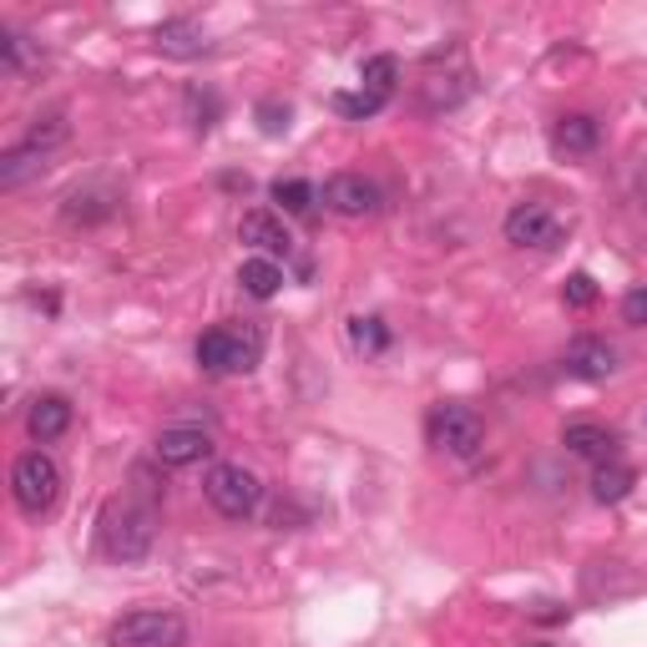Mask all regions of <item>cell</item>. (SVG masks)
Wrapping results in <instances>:
<instances>
[{"mask_svg": "<svg viewBox=\"0 0 647 647\" xmlns=\"http://www.w3.org/2000/svg\"><path fill=\"white\" fill-rule=\"evenodd\" d=\"M501 228H506V243H512V249H536V253L562 249V239H567V218L552 203H542V198L516 203Z\"/></svg>", "mask_w": 647, "mask_h": 647, "instance_id": "obj_6", "label": "cell"}, {"mask_svg": "<svg viewBox=\"0 0 647 647\" xmlns=\"http://www.w3.org/2000/svg\"><path fill=\"white\" fill-rule=\"evenodd\" d=\"M562 445H567L572 455H582V461H592V466H607V461H617V431H607V425L597 421H572L567 431H562Z\"/></svg>", "mask_w": 647, "mask_h": 647, "instance_id": "obj_15", "label": "cell"}, {"mask_svg": "<svg viewBox=\"0 0 647 647\" xmlns=\"http://www.w3.org/2000/svg\"><path fill=\"white\" fill-rule=\"evenodd\" d=\"M425 431H431L435 451H445L451 461H476L481 445H486V425L471 405H435Z\"/></svg>", "mask_w": 647, "mask_h": 647, "instance_id": "obj_7", "label": "cell"}, {"mask_svg": "<svg viewBox=\"0 0 647 647\" xmlns=\"http://www.w3.org/2000/svg\"><path fill=\"white\" fill-rule=\"evenodd\" d=\"M395 87H400V61L395 57H370L360 67V91H370V97H395Z\"/></svg>", "mask_w": 647, "mask_h": 647, "instance_id": "obj_20", "label": "cell"}, {"mask_svg": "<svg viewBox=\"0 0 647 647\" xmlns=\"http://www.w3.org/2000/svg\"><path fill=\"white\" fill-rule=\"evenodd\" d=\"M188 643V623L168 607H137V613L117 617L107 627V647H182Z\"/></svg>", "mask_w": 647, "mask_h": 647, "instance_id": "obj_4", "label": "cell"}, {"mask_svg": "<svg viewBox=\"0 0 647 647\" xmlns=\"http://www.w3.org/2000/svg\"><path fill=\"white\" fill-rule=\"evenodd\" d=\"M239 239L249 249H259L263 259H279V253H294V233L284 228V213H269V208H253V213L239 218Z\"/></svg>", "mask_w": 647, "mask_h": 647, "instance_id": "obj_12", "label": "cell"}, {"mask_svg": "<svg viewBox=\"0 0 647 647\" xmlns=\"http://www.w3.org/2000/svg\"><path fill=\"white\" fill-rule=\"evenodd\" d=\"M350 344L360 354H380L390 344V330H385V319H350Z\"/></svg>", "mask_w": 647, "mask_h": 647, "instance_id": "obj_24", "label": "cell"}, {"mask_svg": "<svg viewBox=\"0 0 647 647\" xmlns=\"http://www.w3.org/2000/svg\"><path fill=\"white\" fill-rule=\"evenodd\" d=\"M31 57H36V46L26 41L21 31H11V26H6V31H0V67H6V77H21Z\"/></svg>", "mask_w": 647, "mask_h": 647, "instance_id": "obj_22", "label": "cell"}, {"mask_svg": "<svg viewBox=\"0 0 647 647\" xmlns=\"http://www.w3.org/2000/svg\"><path fill=\"white\" fill-rule=\"evenodd\" d=\"M324 208L340 218H370V213H380V188L364 172H334L324 182Z\"/></svg>", "mask_w": 647, "mask_h": 647, "instance_id": "obj_9", "label": "cell"}, {"mask_svg": "<svg viewBox=\"0 0 647 647\" xmlns=\"http://www.w3.org/2000/svg\"><path fill=\"white\" fill-rule=\"evenodd\" d=\"M158 542V512H152V501H137V496H122V501H107L102 512V552L112 562H142Z\"/></svg>", "mask_w": 647, "mask_h": 647, "instance_id": "obj_1", "label": "cell"}, {"mask_svg": "<svg viewBox=\"0 0 647 647\" xmlns=\"http://www.w3.org/2000/svg\"><path fill=\"white\" fill-rule=\"evenodd\" d=\"M193 354L208 375H253L263 360V330L259 324H223V330H208Z\"/></svg>", "mask_w": 647, "mask_h": 647, "instance_id": "obj_2", "label": "cell"}, {"mask_svg": "<svg viewBox=\"0 0 647 647\" xmlns=\"http://www.w3.org/2000/svg\"><path fill=\"white\" fill-rule=\"evenodd\" d=\"M562 617H567V613H562V607H552V603H546L542 613H536V623H562Z\"/></svg>", "mask_w": 647, "mask_h": 647, "instance_id": "obj_28", "label": "cell"}, {"mask_svg": "<svg viewBox=\"0 0 647 647\" xmlns=\"http://www.w3.org/2000/svg\"><path fill=\"white\" fill-rule=\"evenodd\" d=\"M203 496H208V506H213L218 516L243 522V516L259 512L263 481L253 476L249 466H213V471H208V481H203Z\"/></svg>", "mask_w": 647, "mask_h": 647, "instance_id": "obj_8", "label": "cell"}, {"mask_svg": "<svg viewBox=\"0 0 647 647\" xmlns=\"http://www.w3.org/2000/svg\"><path fill=\"white\" fill-rule=\"evenodd\" d=\"M259 127H263V137L289 132V102H263L259 107Z\"/></svg>", "mask_w": 647, "mask_h": 647, "instance_id": "obj_26", "label": "cell"}, {"mask_svg": "<svg viewBox=\"0 0 647 647\" xmlns=\"http://www.w3.org/2000/svg\"><path fill=\"white\" fill-rule=\"evenodd\" d=\"M633 486H637V476H633V466H623V461H607V466L592 471V496L603 501V506L623 501Z\"/></svg>", "mask_w": 647, "mask_h": 647, "instance_id": "obj_19", "label": "cell"}, {"mask_svg": "<svg viewBox=\"0 0 647 647\" xmlns=\"http://www.w3.org/2000/svg\"><path fill=\"white\" fill-rule=\"evenodd\" d=\"M597 142H603V122L587 112H567L552 127V152H557V158H592Z\"/></svg>", "mask_w": 647, "mask_h": 647, "instance_id": "obj_14", "label": "cell"}, {"mask_svg": "<svg viewBox=\"0 0 647 647\" xmlns=\"http://www.w3.org/2000/svg\"><path fill=\"white\" fill-rule=\"evenodd\" d=\"M269 193H273V203H279V213H289V218L314 213V188H309L304 178H279Z\"/></svg>", "mask_w": 647, "mask_h": 647, "instance_id": "obj_21", "label": "cell"}, {"mask_svg": "<svg viewBox=\"0 0 647 647\" xmlns=\"http://www.w3.org/2000/svg\"><path fill=\"white\" fill-rule=\"evenodd\" d=\"M71 431V400L67 395H36L31 410H26V435L36 445H51Z\"/></svg>", "mask_w": 647, "mask_h": 647, "instance_id": "obj_16", "label": "cell"}, {"mask_svg": "<svg viewBox=\"0 0 647 647\" xmlns=\"http://www.w3.org/2000/svg\"><path fill=\"white\" fill-rule=\"evenodd\" d=\"M623 324H647V284L623 294Z\"/></svg>", "mask_w": 647, "mask_h": 647, "instance_id": "obj_27", "label": "cell"}, {"mask_svg": "<svg viewBox=\"0 0 647 647\" xmlns=\"http://www.w3.org/2000/svg\"><path fill=\"white\" fill-rule=\"evenodd\" d=\"M239 289L249 299H273L279 289H284V269L273 259H243L239 263Z\"/></svg>", "mask_w": 647, "mask_h": 647, "instance_id": "obj_18", "label": "cell"}, {"mask_svg": "<svg viewBox=\"0 0 647 647\" xmlns=\"http://www.w3.org/2000/svg\"><path fill=\"white\" fill-rule=\"evenodd\" d=\"M152 46H158L162 57L172 61H198L213 51V41H208V31L198 21H188V16H178V21H162L158 31H152Z\"/></svg>", "mask_w": 647, "mask_h": 647, "instance_id": "obj_13", "label": "cell"}, {"mask_svg": "<svg viewBox=\"0 0 647 647\" xmlns=\"http://www.w3.org/2000/svg\"><path fill=\"white\" fill-rule=\"evenodd\" d=\"M67 142V117L51 112V117H36V127L16 142L6 158H0V188L11 193V188H21L26 178H36V172L51 162V152Z\"/></svg>", "mask_w": 647, "mask_h": 647, "instance_id": "obj_3", "label": "cell"}, {"mask_svg": "<svg viewBox=\"0 0 647 647\" xmlns=\"http://www.w3.org/2000/svg\"><path fill=\"white\" fill-rule=\"evenodd\" d=\"M562 364H567L572 380H587V385H597V380H613L617 375V350L607 340H597V334H582V340L567 344Z\"/></svg>", "mask_w": 647, "mask_h": 647, "instance_id": "obj_11", "label": "cell"}, {"mask_svg": "<svg viewBox=\"0 0 647 647\" xmlns=\"http://www.w3.org/2000/svg\"><path fill=\"white\" fill-rule=\"evenodd\" d=\"M562 299H567V309H592L597 304V284H592V273H572L567 289H562Z\"/></svg>", "mask_w": 647, "mask_h": 647, "instance_id": "obj_25", "label": "cell"}, {"mask_svg": "<svg viewBox=\"0 0 647 647\" xmlns=\"http://www.w3.org/2000/svg\"><path fill=\"white\" fill-rule=\"evenodd\" d=\"M11 496L21 516H46L61 501V466L46 451H26L11 466Z\"/></svg>", "mask_w": 647, "mask_h": 647, "instance_id": "obj_5", "label": "cell"}, {"mask_svg": "<svg viewBox=\"0 0 647 647\" xmlns=\"http://www.w3.org/2000/svg\"><path fill=\"white\" fill-rule=\"evenodd\" d=\"M112 213H117V193L107 188V182H91V188H71L67 203H61V218H67V223H81V228L102 223V218H112Z\"/></svg>", "mask_w": 647, "mask_h": 647, "instance_id": "obj_17", "label": "cell"}, {"mask_svg": "<svg viewBox=\"0 0 647 647\" xmlns=\"http://www.w3.org/2000/svg\"><path fill=\"white\" fill-rule=\"evenodd\" d=\"M334 112L350 117V122H370V117L385 112V97H370V91H340V97H334Z\"/></svg>", "mask_w": 647, "mask_h": 647, "instance_id": "obj_23", "label": "cell"}, {"mask_svg": "<svg viewBox=\"0 0 647 647\" xmlns=\"http://www.w3.org/2000/svg\"><path fill=\"white\" fill-rule=\"evenodd\" d=\"M152 455H158L168 471L198 466V461H208V455H213V435L198 431V425H168V431L158 435V445H152Z\"/></svg>", "mask_w": 647, "mask_h": 647, "instance_id": "obj_10", "label": "cell"}]
</instances>
